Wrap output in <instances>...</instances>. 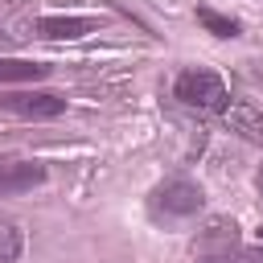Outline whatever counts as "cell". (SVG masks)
<instances>
[{
    "label": "cell",
    "mask_w": 263,
    "mask_h": 263,
    "mask_svg": "<svg viewBox=\"0 0 263 263\" xmlns=\"http://www.w3.org/2000/svg\"><path fill=\"white\" fill-rule=\"evenodd\" d=\"M201 205H205V193H201V185L189 181V177H168V181H160V185L148 193V214H152L156 222H185V218H193Z\"/></svg>",
    "instance_id": "6da1fadb"
},
{
    "label": "cell",
    "mask_w": 263,
    "mask_h": 263,
    "mask_svg": "<svg viewBox=\"0 0 263 263\" xmlns=\"http://www.w3.org/2000/svg\"><path fill=\"white\" fill-rule=\"evenodd\" d=\"M173 95H177L185 107H197V111H222V107L230 103V95H226V82H222L214 70H201V66H193V70L177 74V82H173Z\"/></svg>",
    "instance_id": "7a4b0ae2"
},
{
    "label": "cell",
    "mask_w": 263,
    "mask_h": 263,
    "mask_svg": "<svg viewBox=\"0 0 263 263\" xmlns=\"http://www.w3.org/2000/svg\"><path fill=\"white\" fill-rule=\"evenodd\" d=\"M0 111H12L21 119H53L66 111V99L53 90H8L0 95Z\"/></svg>",
    "instance_id": "3957f363"
},
{
    "label": "cell",
    "mask_w": 263,
    "mask_h": 263,
    "mask_svg": "<svg viewBox=\"0 0 263 263\" xmlns=\"http://www.w3.org/2000/svg\"><path fill=\"white\" fill-rule=\"evenodd\" d=\"M41 181H45V164L41 160L0 156V193H25V189H37Z\"/></svg>",
    "instance_id": "277c9868"
},
{
    "label": "cell",
    "mask_w": 263,
    "mask_h": 263,
    "mask_svg": "<svg viewBox=\"0 0 263 263\" xmlns=\"http://www.w3.org/2000/svg\"><path fill=\"white\" fill-rule=\"evenodd\" d=\"M222 119H226V127L234 136H242L251 144H263V107H255L247 99H234V103L222 107Z\"/></svg>",
    "instance_id": "5b68a950"
},
{
    "label": "cell",
    "mask_w": 263,
    "mask_h": 263,
    "mask_svg": "<svg viewBox=\"0 0 263 263\" xmlns=\"http://www.w3.org/2000/svg\"><path fill=\"white\" fill-rule=\"evenodd\" d=\"M95 29H99L95 16H41L37 21V37H45V41H78Z\"/></svg>",
    "instance_id": "8992f818"
},
{
    "label": "cell",
    "mask_w": 263,
    "mask_h": 263,
    "mask_svg": "<svg viewBox=\"0 0 263 263\" xmlns=\"http://www.w3.org/2000/svg\"><path fill=\"white\" fill-rule=\"evenodd\" d=\"M197 263H263V247H238V242H226V247L201 251Z\"/></svg>",
    "instance_id": "52a82bcc"
},
{
    "label": "cell",
    "mask_w": 263,
    "mask_h": 263,
    "mask_svg": "<svg viewBox=\"0 0 263 263\" xmlns=\"http://www.w3.org/2000/svg\"><path fill=\"white\" fill-rule=\"evenodd\" d=\"M49 66L41 62H25V58H0V82H37L45 78Z\"/></svg>",
    "instance_id": "ba28073f"
},
{
    "label": "cell",
    "mask_w": 263,
    "mask_h": 263,
    "mask_svg": "<svg viewBox=\"0 0 263 263\" xmlns=\"http://www.w3.org/2000/svg\"><path fill=\"white\" fill-rule=\"evenodd\" d=\"M226 242H238V226L226 222V218H214L201 234V251H214V247H226Z\"/></svg>",
    "instance_id": "9c48e42d"
},
{
    "label": "cell",
    "mask_w": 263,
    "mask_h": 263,
    "mask_svg": "<svg viewBox=\"0 0 263 263\" xmlns=\"http://www.w3.org/2000/svg\"><path fill=\"white\" fill-rule=\"evenodd\" d=\"M197 21H201L214 37H238V21H230V16L214 12V8H197Z\"/></svg>",
    "instance_id": "30bf717a"
},
{
    "label": "cell",
    "mask_w": 263,
    "mask_h": 263,
    "mask_svg": "<svg viewBox=\"0 0 263 263\" xmlns=\"http://www.w3.org/2000/svg\"><path fill=\"white\" fill-rule=\"evenodd\" d=\"M21 259V230L12 222H0V263H16Z\"/></svg>",
    "instance_id": "8fae6325"
},
{
    "label": "cell",
    "mask_w": 263,
    "mask_h": 263,
    "mask_svg": "<svg viewBox=\"0 0 263 263\" xmlns=\"http://www.w3.org/2000/svg\"><path fill=\"white\" fill-rule=\"evenodd\" d=\"M255 185H259V197H263V168H259V177H255Z\"/></svg>",
    "instance_id": "7c38bea8"
},
{
    "label": "cell",
    "mask_w": 263,
    "mask_h": 263,
    "mask_svg": "<svg viewBox=\"0 0 263 263\" xmlns=\"http://www.w3.org/2000/svg\"><path fill=\"white\" fill-rule=\"evenodd\" d=\"M259 234H263V230H259Z\"/></svg>",
    "instance_id": "4fadbf2b"
}]
</instances>
